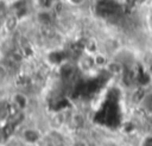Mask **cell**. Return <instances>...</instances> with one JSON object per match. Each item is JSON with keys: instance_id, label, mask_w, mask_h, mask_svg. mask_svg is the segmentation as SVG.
I'll use <instances>...</instances> for the list:
<instances>
[{"instance_id": "cell-5", "label": "cell", "mask_w": 152, "mask_h": 146, "mask_svg": "<svg viewBox=\"0 0 152 146\" xmlns=\"http://www.w3.org/2000/svg\"><path fill=\"white\" fill-rule=\"evenodd\" d=\"M106 71L110 76H121L125 71V68L119 61H110L106 63Z\"/></svg>"}, {"instance_id": "cell-10", "label": "cell", "mask_w": 152, "mask_h": 146, "mask_svg": "<svg viewBox=\"0 0 152 146\" xmlns=\"http://www.w3.org/2000/svg\"><path fill=\"white\" fill-rule=\"evenodd\" d=\"M71 4H74V5H78V4H81L83 0H69Z\"/></svg>"}, {"instance_id": "cell-9", "label": "cell", "mask_w": 152, "mask_h": 146, "mask_svg": "<svg viewBox=\"0 0 152 146\" xmlns=\"http://www.w3.org/2000/svg\"><path fill=\"white\" fill-rule=\"evenodd\" d=\"M8 72H10V70L6 68V65L4 63H0V82H2L7 77Z\"/></svg>"}, {"instance_id": "cell-2", "label": "cell", "mask_w": 152, "mask_h": 146, "mask_svg": "<svg viewBox=\"0 0 152 146\" xmlns=\"http://www.w3.org/2000/svg\"><path fill=\"white\" fill-rule=\"evenodd\" d=\"M120 5L115 0H99L95 6V12L99 17L112 18L119 14Z\"/></svg>"}, {"instance_id": "cell-4", "label": "cell", "mask_w": 152, "mask_h": 146, "mask_svg": "<svg viewBox=\"0 0 152 146\" xmlns=\"http://www.w3.org/2000/svg\"><path fill=\"white\" fill-rule=\"evenodd\" d=\"M28 97L23 91H17L12 96V106L19 110H25L28 106Z\"/></svg>"}, {"instance_id": "cell-1", "label": "cell", "mask_w": 152, "mask_h": 146, "mask_svg": "<svg viewBox=\"0 0 152 146\" xmlns=\"http://www.w3.org/2000/svg\"><path fill=\"white\" fill-rule=\"evenodd\" d=\"M43 134L42 132L36 128V127H30V126H21V131L19 134V139L21 141L23 145L25 146H33V145H38L39 141L43 139Z\"/></svg>"}, {"instance_id": "cell-6", "label": "cell", "mask_w": 152, "mask_h": 146, "mask_svg": "<svg viewBox=\"0 0 152 146\" xmlns=\"http://www.w3.org/2000/svg\"><path fill=\"white\" fill-rule=\"evenodd\" d=\"M37 21L43 26V27H50L52 21H53V17L52 13L49 9H40L37 13Z\"/></svg>"}, {"instance_id": "cell-7", "label": "cell", "mask_w": 152, "mask_h": 146, "mask_svg": "<svg viewBox=\"0 0 152 146\" xmlns=\"http://www.w3.org/2000/svg\"><path fill=\"white\" fill-rule=\"evenodd\" d=\"M17 25V15H11L8 18H6L5 20V28L7 31H13Z\"/></svg>"}, {"instance_id": "cell-3", "label": "cell", "mask_w": 152, "mask_h": 146, "mask_svg": "<svg viewBox=\"0 0 152 146\" xmlns=\"http://www.w3.org/2000/svg\"><path fill=\"white\" fill-rule=\"evenodd\" d=\"M76 75V66L71 62H63L59 64V77L64 82H71Z\"/></svg>"}, {"instance_id": "cell-8", "label": "cell", "mask_w": 152, "mask_h": 146, "mask_svg": "<svg viewBox=\"0 0 152 146\" xmlns=\"http://www.w3.org/2000/svg\"><path fill=\"white\" fill-rule=\"evenodd\" d=\"M53 0H37V4L42 9H50L51 7H53Z\"/></svg>"}]
</instances>
